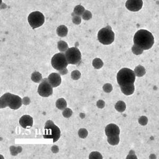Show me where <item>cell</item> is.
<instances>
[{
    "label": "cell",
    "mask_w": 159,
    "mask_h": 159,
    "mask_svg": "<svg viewBox=\"0 0 159 159\" xmlns=\"http://www.w3.org/2000/svg\"><path fill=\"white\" fill-rule=\"evenodd\" d=\"M134 44L141 47L144 50L152 48L154 43V38L152 33L146 30H139L136 33L133 39Z\"/></svg>",
    "instance_id": "6da1fadb"
},
{
    "label": "cell",
    "mask_w": 159,
    "mask_h": 159,
    "mask_svg": "<svg viewBox=\"0 0 159 159\" xmlns=\"http://www.w3.org/2000/svg\"><path fill=\"white\" fill-rule=\"evenodd\" d=\"M22 104V99L18 95L6 93L0 98V108H4L7 107L13 110L18 109Z\"/></svg>",
    "instance_id": "7a4b0ae2"
},
{
    "label": "cell",
    "mask_w": 159,
    "mask_h": 159,
    "mask_svg": "<svg viewBox=\"0 0 159 159\" xmlns=\"http://www.w3.org/2000/svg\"><path fill=\"white\" fill-rule=\"evenodd\" d=\"M135 79L136 74L134 71L128 68H123L117 73V82L120 86L133 84Z\"/></svg>",
    "instance_id": "3957f363"
},
{
    "label": "cell",
    "mask_w": 159,
    "mask_h": 159,
    "mask_svg": "<svg viewBox=\"0 0 159 159\" xmlns=\"http://www.w3.org/2000/svg\"><path fill=\"white\" fill-rule=\"evenodd\" d=\"M43 137L44 139H53V143H55L60 138V129L54 124L53 121H48L44 128Z\"/></svg>",
    "instance_id": "277c9868"
},
{
    "label": "cell",
    "mask_w": 159,
    "mask_h": 159,
    "mask_svg": "<svg viewBox=\"0 0 159 159\" xmlns=\"http://www.w3.org/2000/svg\"><path fill=\"white\" fill-rule=\"evenodd\" d=\"M99 42L104 45L112 44L115 39V33L109 26L100 30L98 33Z\"/></svg>",
    "instance_id": "5b68a950"
},
{
    "label": "cell",
    "mask_w": 159,
    "mask_h": 159,
    "mask_svg": "<svg viewBox=\"0 0 159 159\" xmlns=\"http://www.w3.org/2000/svg\"><path fill=\"white\" fill-rule=\"evenodd\" d=\"M51 64L54 68L60 71L66 68L68 63L65 54L63 53H60L55 54L52 57Z\"/></svg>",
    "instance_id": "8992f818"
},
{
    "label": "cell",
    "mask_w": 159,
    "mask_h": 159,
    "mask_svg": "<svg viewBox=\"0 0 159 159\" xmlns=\"http://www.w3.org/2000/svg\"><path fill=\"white\" fill-rule=\"evenodd\" d=\"M65 56L69 64L78 65L81 60V53L77 47L68 48L65 51Z\"/></svg>",
    "instance_id": "52a82bcc"
},
{
    "label": "cell",
    "mask_w": 159,
    "mask_h": 159,
    "mask_svg": "<svg viewBox=\"0 0 159 159\" xmlns=\"http://www.w3.org/2000/svg\"><path fill=\"white\" fill-rule=\"evenodd\" d=\"M30 26L34 29L42 26L45 22V17L42 13L39 11L31 12L28 18Z\"/></svg>",
    "instance_id": "ba28073f"
},
{
    "label": "cell",
    "mask_w": 159,
    "mask_h": 159,
    "mask_svg": "<svg viewBox=\"0 0 159 159\" xmlns=\"http://www.w3.org/2000/svg\"><path fill=\"white\" fill-rule=\"evenodd\" d=\"M53 86L50 84L48 79H42L38 88V93L42 97H48L53 94Z\"/></svg>",
    "instance_id": "9c48e42d"
},
{
    "label": "cell",
    "mask_w": 159,
    "mask_h": 159,
    "mask_svg": "<svg viewBox=\"0 0 159 159\" xmlns=\"http://www.w3.org/2000/svg\"><path fill=\"white\" fill-rule=\"evenodd\" d=\"M143 2L142 0H127L125 6L126 8L132 12H137L142 8Z\"/></svg>",
    "instance_id": "30bf717a"
},
{
    "label": "cell",
    "mask_w": 159,
    "mask_h": 159,
    "mask_svg": "<svg viewBox=\"0 0 159 159\" xmlns=\"http://www.w3.org/2000/svg\"><path fill=\"white\" fill-rule=\"evenodd\" d=\"M105 133L107 137L119 136L120 129L119 127L114 124H110L106 126Z\"/></svg>",
    "instance_id": "8fae6325"
},
{
    "label": "cell",
    "mask_w": 159,
    "mask_h": 159,
    "mask_svg": "<svg viewBox=\"0 0 159 159\" xmlns=\"http://www.w3.org/2000/svg\"><path fill=\"white\" fill-rule=\"evenodd\" d=\"M48 80L53 88L59 86L62 82V79L59 73H52L48 77Z\"/></svg>",
    "instance_id": "7c38bea8"
},
{
    "label": "cell",
    "mask_w": 159,
    "mask_h": 159,
    "mask_svg": "<svg viewBox=\"0 0 159 159\" xmlns=\"http://www.w3.org/2000/svg\"><path fill=\"white\" fill-rule=\"evenodd\" d=\"M19 124L23 128L31 127L33 125V118L29 115H24L19 120Z\"/></svg>",
    "instance_id": "4fadbf2b"
},
{
    "label": "cell",
    "mask_w": 159,
    "mask_h": 159,
    "mask_svg": "<svg viewBox=\"0 0 159 159\" xmlns=\"http://www.w3.org/2000/svg\"><path fill=\"white\" fill-rule=\"evenodd\" d=\"M121 91L124 95H133L135 91V86L133 84H130L126 86H120Z\"/></svg>",
    "instance_id": "5bb4252c"
},
{
    "label": "cell",
    "mask_w": 159,
    "mask_h": 159,
    "mask_svg": "<svg viewBox=\"0 0 159 159\" xmlns=\"http://www.w3.org/2000/svg\"><path fill=\"white\" fill-rule=\"evenodd\" d=\"M56 33L57 35L60 37L66 36L68 33V28L64 25L60 26L57 28Z\"/></svg>",
    "instance_id": "9a60e30c"
},
{
    "label": "cell",
    "mask_w": 159,
    "mask_h": 159,
    "mask_svg": "<svg viewBox=\"0 0 159 159\" xmlns=\"http://www.w3.org/2000/svg\"><path fill=\"white\" fill-rule=\"evenodd\" d=\"M56 106L59 109L63 110L67 107V103L64 98H60L56 102Z\"/></svg>",
    "instance_id": "2e32d148"
},
{
    "label": "cell",
    "mask_w": 159,
    "mask_h": 159,
    "mask_svg": "<svg viewBox=\"0 0 159 159\" xmlns=\"http://www.w3.org/2000/svg\"><path fill=\"white\" fill-rule=\"evenodd\" d=\"M134 72L135 73L136 75L138 77H143L146 73L145 68L141 65H139L136 67L134 70Z\"/></svg>",
    "instance_id": "e0dca14e"
},
{
    "label": "cell",
    "mask_w": 159,
    "mask_h": 159,
    "mask_svg": "<svg viewBox=\"0 0 159 159\" xmlns=\"http://www.w3.org/2000/svg\"><path fill=\"white\" fill-rule=\"evenodd\" d=\"M31 79L34 82H41L42 80V75L38 72H35L31 74Z\"/></svg>",
    "instance_id": "ac0fdd59"
},
{
    "label": "cell",
    "mask_w": 159,
    "mask_h": 159,
    "mask_svg": "<svg viewBox=\"0 0 159 159\" xmlns=\"http://www.w3.org/2000/svg\"><path fill=\"white\" fill-rule=\"evenodd\" d=\"M115 108L119 113H123L126 109V105L123 101H119L116 104Z\"/></svg>",
    "instance_id": "d6986e66"
},
{
    "label": "cell",
    "mask_w": 159,
    "mask_h": 159,
    "mask_svg": "<svg viewBox=\"0 0 159 159\" xmlns=\"http://www.w3.org/2000/svg\"><path fill=\"white\" fill-rule=\"evenodd\" d=\"M57 47L59 51L61 52H65L68 49V44L63 40H60L58 42Z\"/></svg>",
    "instance_id": "ffe728a7"
},
{
    "label": "cell",
    "mask_w": 159,
    "mask_h": 159,
    "mask_svg": "<svg viewBox=\"0 0 159 159\" xmlns=\"http://www.w3.org/2000/svg\"><path fill=\"white\" fill-rule=\"evenodd\" d=\"M107 141L109 144L112 145H117L119 144L120 139L119 136H115L112 137H107Z\"/></svg>",
    "instance_id": "44dd1931"
},
{
    "label": "cell",
    "mask_w": 159,
    "mask_h": 159,
    "mask_svg": "<svg viewBox=\"0 0 159 159\" xmlns=\"http://www.w3.org/2000/svg\"><path fill=\"white\" fill-rule=\"evenodd\" d=\"M92 65L95 69L98 70L103 67L104 65V63H103V60H101V59H99V58H96L93 60V62H92Z\"/></svg>",
    "instance_id": "7402d4cb"
},
{
    "label": "cell",
    "mask_w": 159,
    "mask_h": 159,
    "mask_svg": "<svg viewBox=\"0 0 159 159\" xmlns=\"http://www.w3.org/2000/svg\"><path fill=\"white\" fill-rule=\"evenodd\" d=\"M85 11H86L85 9L83 6L81 5H78V6H76L74 8L73 13L74 15L81 16V15H82Z\"/></svg>",
    "instance_id": "603a6c76"
},
{
    "label": "cell",
    "mask_w": 159,
    "mask_h": 159,
    "mask_svg": "<svg viewBox=\"0 0 159 159\" xmlns=\"http://www.w3.org/2000/svg\"><path fill=\"white\" fill-rule=\"evenodd\" d=\"M144 51V50L141 47H139L136 44H134L133 46L132 47V52L136 55H141Z\"/></svg>",
    "instance_id": "cb8c5ba5"
},
{
    "label": "cell",
    "mask_w": 159,
    "mask_h": 159,
    "mask_svg": "<svg viewBox=\"0 0 159 159\" xmlns=\"http://www.w3.org/2000/svg\"><path fill=\"white\" fill-rule=\"evenodd\" d=\"M78 135L81 139H86L88 135V130L85 128H81L78 132Z\"/></svg>",
    "instance_id": "d4e9b609"
},
{
    "label": "cell",
    "mask_w": 159,
    "mask_h": 159,
    "mask_svg": "<svg viewBox=\"0 0 159 159\" xmlns=\"http://www.w3.org/2000/svg\"><path fill=\"white\" fill-rule=\"evenodd\" d=\"M62 114L63 117L68 118L71 117V116L73 114V111L70 108H66L65 109L63 110Z\"/></svg>",
    "instance_id": "484cf974"
},
{
    "label": "cell",
    "mask_w": 159,
    "mask_h": 159,
    "mask_svg": "<svg viewBox=\"0 0 159 159\" xmlns=\"http://www.w3.org/2000/svg\"><path fill=\"white\" fill-rule=\"evenodd\" d=\"M81 73L78 70H75L72 72L71 78L73 80H77L81 77Z\"/></svg>",
    "instance_id": "4316f807"
},
{
    "label": "cell",
    "mask_w": 159,
    "mask_h": 159,
    "mask_svg": "<svg viewBox=\"0 0 159 159\" xmlns=\"http://www.w3.org/2000/svg\"><path fill=\"white\" fill-rule=\"evenodd\" d=\"M89 159H103V157H102L101 154L99 152H92L90 154Z\"/></svg>",
    "instance_id": "83f0119b"
},
{
    "label": "cell",
    "mask_w": 159,
    "mask_h": 159,
    "mask_svg": "<svg viewBox=\"0 0 159 159\" xmlns=\"http://www.w3.org/2000/svg\"><path fill=\"white\" fill-rule=\"evenodd\" d=\"M92 17V15L90 11L86 10L82 15V18L84 20H89Z\"/></svg>",
    "instance_id": "f1b7e54d"
},
{
    "label": "cell",
    "mask_w": 159,
    "mask_h": 159,
    "mask_svg": "<svg viewBox=\"0 0 159 159\" xmlns=\"http://www.w3.org/2000/svg\"><path fill=\"white\" fill-rule=\"evenodd\" d=\"M103 90L106 93H110L113 90V86L110 83H106L103 86Z\"/></svg>",
    "instance_id": "f546056e"
},
{
    "label": "cell",
    "mask_w": 159,
    "mask_h": 159,
    "mask_svg": "<svg viewBox=\"0 0 159 159\" xmlns=\"http://www.w3.org/2000/svg\"><path fill=\"white\" fill-rule=\"evenodd\" d=\"M73 17L72 18V21L75 24H80L81 22V18L79 15H75L73 13Z\"/></svg>",
    "instance_id": "4dcf8cb0"
},
{
    "label": "cell",
    "mask_w": 159,
    "mask_h": 159,
    "mask_svg": "<svg viewBox=\"0 0 159 159\" xmlns=\"http://www.w3.org/2000/svg\"><path fill=\"white\" fill-rule=\"evenodd\" d=\"M139 122L141 125L145 126L148 123V119L147 117L143 116H141L139 118Z\"/></svg>",
    "instance_id": "1f68e13d"
},
{
    "label": "cell",
    "mask_w": 159,
    "mask_h": 159,
    "mask_svg": "<svg viewBox=\"0 0 159 159\" xmlns=\"http://www.w3.org/2000/svg\"><path fill=\"white\" fill-rule=\"evenodd\" d=\"M30 103H31V100H30V99L29 97H24V98L22 99V104L25 105V106L29 105Z\"/></svg>",
    "instance_id": "d6a6232c"
},
{
    "label": "cell",
    "mask_w": 159,
    "mask_h": 159,
    "mask_svg": "<svg viewBox=\"0 0 159 159\" xmlns=\"http://www.w3.org/2000/svg\"><path fill=\"white\" fill-rule=\"evenodd\" d=\"M104 106H105V103H104V101L100 100L97 101V106L98 108L102 109V108H104Z\"/></svg>",
    "instance_id": "836d02e7"
},
{
    "label": "cell",
    "mask_w": 159,
    "mask_h": 159,
    "mask_svg": "<svg viewBox=\"0 0 159 159\" xmlns=\"http://www.w3.org/2000/svg\"><path fill=\"white\" fill-rule=\"evenodd\" d=\"M51 151L54 153H58L59 151V147L57 145H54L52 146L51 148Z\"/></svg>",
    "instance_id": "e575fe53"
},
{
    "label": "cell",
    "mask_w": 159,
    "mask_h": 159,
    "mask_svg": "<svg viewBox=\"0 0 159 159\" xmlns=\"http://www.w3.org/2000/svg\"><path fill=\"white\" fill-rule=\"evenodd\" d=\"M59 73L60 74V75H66V74H68V70H67V68H64L63 70L60 71H59Z\"/></svg>",
    "instance_id": "d590c367"
}]
</instances>
